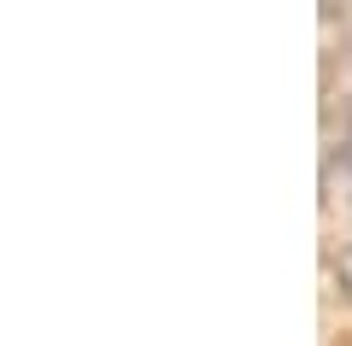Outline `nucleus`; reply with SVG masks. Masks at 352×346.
<instances>
[{"mask_svg": "<svg viewBox=\"0 0 352 346\" xmlns=\"http://www.w3.org/2000/svg\"><path fill=\"white\" fill-rule=\"evenodd\" d=\"M323 153H329L335 171L352 176V88H346V94H335V100H329V111H323Z\"/></svg>", "mask_w": 352, "mask_h": 346, "instance_id": "nucleus-1", "label": "nucleus"}]
</instances>
